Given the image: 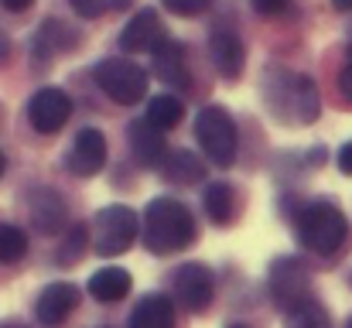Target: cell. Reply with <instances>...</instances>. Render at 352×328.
Here are the masks:
<instances>
[{"instance_id":"cell-17","label":"cell","mask_w":352,"mask_h":328,"mask_svg":"<svg viewBox=\"0 0 352 328\" xmlns=\"http://www.w3.org/2000/svg\"><path fill=\"white\" fill-rule=\"evenodd\" d=\"M154 72H157V79L161 83H168V86H178V89H185L188 86V65H185V48L178 45V41H164L157 52H154Z\"/></svg>"},{"instance_id":"cell-21","label":"cell","mask_w":352,"mask_h":328,"mask_svg":"<svg viewBox=\"0 0 352 328\" xmlns=\"http://www.w3.org/2000/svg\"><path fill=\"white\" fill-rule=\"evenodd\" d=\"M206 216L212 219L216 226H230L236 219V192L226 185V182H216L206 188Z\"/></svg>"},{"instance_id":"cell-27","label":"cell","mask_w":352,"mask_h":328,"mask_svg":"<svg viewBox=\"0 0 352 328\" xmlns=\"http://www.w3.org/2000/svg\"><path fill=\"white\" fill-rule=\"evenodd\" d=\"M171 14H178V17H195V14H202L212 0H161Z\"/></svg>"},{"instance_id":"cell-33","label":"cell","mask_w":352,"mask_h":328,"mask_svg":"<svg viewBox=\"0 0 352 328\" xmlns=\"http://www.w3.org/2000/svg\"><path fill=\"white\" fill-rule=\"evenodd\" d=\"M336 10H352V0H332Z\"/></svg>"},{"instance_id":"cell-26","label":"cell","mask_w":352,"mask_h":328,"mask_svg":"<svg viewBox=\"0 0 352 328\" xmlns=\"http://www.w3.org/2000/svg\"><path fill=\"white\" fill-rule=\"evenodd\" d=\"M69 3H72V10L79 17H103V14L130 7V0H69Z\"/></svg>"},{"instance_id":"cell-6","label":"cell","mask_w":352,"mask_h":328,"mask_svg":"<svg viewBox=\"0 0 352 328\" xmlns=\"http://www.w3.org/2000/svg\"><path fill=\"white\" fill-rule=\"evenodd\" d=\"M140 236V219L126 206H107L93 219V250L100 256H120Z\"/></svg>"},{"instance_id":"cell-3","label":"cell","mask_w":352,"mask_h":328,"mask_svg":"<svg viewBox=\"0 0 352 328\" xmlns=\"http://www.w3.org/2000/svg\"><path fill=\"white\" fill-rule=\"evenodd\" d=\"M349 236V222L342 216V209L329 199L308 202L298 216V239L305 250L318 253V256H332L346 246Z\"/></svg>"},{"instance_id":"cell-9","label":"cell","mask_w":352,"mask_h":328,"mask_svg":"<svg viewBox=\"0 0 352 328\" xmlns=\"http://www.w3.org/2000/svg\"><path fill=\"white\" fill-rule=\"evenodd\" d=\"M72 116V100L58 86H45L28 100V120L38 133H58Z\"/></svg>"},{"instance_id":"cell-19","label":"cell","mask_w":352,"mask_h":328,"mask_svg":"<svg viewBox=\"0 0 352 328\" xmlns=\"http://www.w3.org/2000/svg\"><path fill=\"white\" fill-rule=\"evenodd\" d=\"M130 284L133 281H130V274L123 267H103V270H96L89 277V294L96 301H103V305H117V301H123L130 294Z\"/></svg>"},{"instance_id":"cell-16","label":"cell","mask_w":352,"mask_h":328,"mask_svg":"<svg viewBox=\"0 0 352 328\" xmlns=\"http://www.w3.org/2000/svg\"><path fill=\"white\" fill-rule=\"evenodd\" d=\"M28 216H31V226L38 232L52 236L65 222V202L52 188H34V192H28Z\"/></svg>"},{"instance_id":"cell-35","label":"cell","mask_w":352,"mask_h":328,"mask_svg":"<svg viewBox=\"0 0 352 328\" xmlns=\"http://www.w3.org/2000/svg\"><path fill=\"white\" fill-rule=\"evenodd\" d=\"M233 328H243V325H233Z\"/></svg>"},{"instance_id":"cell-20","label":"cell","mask_w":352,"mask_h":328,"mask_svg":"<svg viewBox=\"0 0 352 328\" xmlns=\"http://www.w3.org/2000/svg\"><path fill=\"white\" fill-rule=\"evenodd\" d=\"M164 178L175 182V185H195V182H206V168L195 154L188 151H171L164 157Z\"/></svg>"},{"instance_id":"cell-24","label":"cell","mask_w":352,"mask_h":328,"mask_svg":"<svg viewBox=\"0 0 352 328\" xmlns=\"http://www.w3.org/2000/svg\"><path fill=\"white\" fill-rule=\"evenodd\" d=\"M284 328H332V322H329L325 308L311 298V301L298 305L294 311H287V325Z\"/></svg>"},{"instance_id":"cell-5","label":"cell","mask_w":352,"mask_h":328,"mask_svg":"<svg viewBox=\"0 0 352 328\" xmlns=\"http://www.w3.org/2000/svg\"><path fill=\"white\" fill-rule=\"evenodd\" d=\"M93 79H96V86L113 100L120 107H133V103H140L144 96H147V72L137 65V62H130V58H103L100 65H96V72H93Z\"/></svg>"},{"instance_id":"cell-11","label":"cell","mask_w":352,"mask_h":328,"mask_svg":"<svg viewBox=\"0 0 352 328\" xmlns=\"http://www.w3.org/2000/svg\"><path fill=\"white\" fill-rule=\"evenodd\" d=\"M103 164H107V137L93 127L79 130L69 151V171L79 178H93L103 171Z\"/></svg>"},{"instance_id":"cell-18","label":"cell","mask_w":352,"mask_h":328,"mask_svg":"<svg viewBox=\"0 0 352 328\" xmlns=\"http://www.w3.org/2000/svg\"><path fill=\"white\" fill-rule=\"evenodd\" d=\"M130 328H175L171 298H164V294L140 298L137 308H133V315H130Z\"/></svg>"},{"instance_id":"cell-10","label":"cell","mask_w":352,"mask_h":328,"mask_svg":"<svg viewBox=\"0 0 352 328\" xmlns=\"http://www.w3.org/2000/svg\"><path fill=\"white\" fill-rule=\"evenodd\" d=\"M164 41H168V31H164L157 10H151V7H144L140 14H133L126 21V28L120 31V48L130 52V55L133 52H151L154 55Z\"/></svg>"},{"instance_id":"cell-29","label":"cell","mask_w":352,"mask_h":328,"mask_svg":"<svg viewBox=\"0 0 352 328\" xmlns=\"http://www.w3.org/2000/svg\"><path fill=\"white\" fill-rule=\"evenodd\" d=\"M339 89H342L346 103L352 107V45L346 48V62H342V72H339Z\"/></svg>"},{"instance_id":"cell-7","label":"cell","mask_w":352,"mask_h":328,"mask_svg":"<svg viewBox=\"0 0 352 328\" xmlns=\"http://www.w3.org/2000/svg\"><path fill=\"white\" fill-rule=\"evenodd\" d=\"M270 294L284 311H294L298 305L311 301V274L294 256H280L270 267Z\"/></svg>"},{"instance_id":"cell-32","label":"cell","mask_w":352,"mask_h":328,"mask_svg":"<svg viewBox=\"0 0 352 328\" xmlns=\"http://www.w3.org/2000/svg\"><path fill=\"white\" fill-rule=\"evenodd\" d=\"M7 55H10V41H7V38H3V34H0V62H3V58H7Z\"/></svg>"},{"instance_id":"cell-15","label":"cell","mask_w":352,"mask_h":328,"mask_svg":"<svg viewBox=\"0 0 352 328\" xmlns=\"http://www.w3.org/2000/svg\"><path fill=\"white\" fill-rule=\"evenodd\" d=\"M209 55H212L216 72H219L226 83H236V79L243 76V69H246V48H243L239 34L230 31V28L212 31V38H209Z\"/></svg>"},{"instance_id":"cell-30","label":"cell","mask_w":352,"mask_h":328,"mask_svg":"<svg viewBox=\"0 0 352 328\" xmlns=\"http://www.w3.org/2000/svg\"><path fill=\"white\" fill-rule=\"evenodd\" d=\"M336 164H339V171H342V175H352V140L339 147V154H336Z\"/></svg>"},{"instance_id":"cell-13","label":"cell","mask_w":352,"mask_h":328,"mask_svg":"<svg viewBox=\"0 0 352 328\" xmlns=\"http://www.w3.org/2000/svg\"><path fill=\"white\" fill-rule=\"evenodd\" d=\"M126 144H130V154L140 168H161L168 157L164 130H157L151 120H133L126 130Z\"/></svg>"},{"instance_id":"cell-23","label":"cell","mask_w":352,"mask_h":328,"mask_svg":"<svg viewBox=\"0 0 352 328\" xmlns=\"http://www.w3.org/2000/svg\"><path fill=\"white\" fill-rule=\"evenodd\" d=\"M182 116H185V107H182L178 96H157V100H151V107H147V120H151L157 130L178 127Z\"/></svg>"},{"instance_id":"cell-12","label":"cell","mask_w":352,"mask_h":328,"mask_svg":"<svg viewBox=\"0 0 352 328\" xmlns=\"http://www.w3.org/2000/svg\"><path fill=\"white\" fill-rule=\"evenodd\" d=\"M79 308V291L72 284H48L34 301V318L45 328H62Z\"/></svg>"},{"instance_id":"cell-2","label":"cell","mask_w":352,"mask_h":328,"mask_svg":"<svg viewBox=\"0 0 352 328\" xmlns=\"http://www.w3.org/2000/svg\"><path fill=\"white\" fill-rule=\"evenodd\" d=\"M195 243V216L185 202L161 195L151 199L144 209V246L157 256L178 253Z\"/></svg>"},{"instance_id":"cell-8","label":"cell","mask_w":352,"mask_h":328,"mask_svg":"<svg viewBox=\"0 0 352 328\" xmlns=\"http://www.w3.org/2000/svg\"><path fill=\"white\" fill-rule=\"evenodd\" d=\"M212 294H216V277L206 263H182L175 270V298L185 311L199 315L212 305Z\"/></svg>"},{"instance_id":"cell-1","label":"cell","mask_w":352,"mask_h":328,"mask_svg":"<svg viewBox=\"0 0 352 328\" xmlns=\"http://www.w3.org/2000/svg\"><path fill=\"white\" fill-rule=\"evenodd\" d=\"M263 100H267V109L287 127H308V123L318 120V109H322L315 83L301 72H291V69H270L267 72Z\"/></svg>"},{"instance_id":"cell-36","label":"cell","mask_w":352,"mask_h":328,"mask_svg":"<svg viewBox=\"0 0 352 328\" xmlns=\"http://www.w3.org/2000/svg\"><path fill=\"white\" fill-rule=\"evenodd\" d=\"M349 328H352V318H349Z\"/></svg>"},{"instance_id":"cell-25","label":"cell","mask_w":352,"mask_h":328,"mask_svg":"<svg viewBox=\"0 0 352 328\" xmlns=\"http://www.w3.org/2000/svg\"><path fill=\"white\" fill-rule=\"evenodd\" d=\"M24 253H28L24 229H17L10 222H0V263H17Z\"/></svg>"},{"instance_id":"cell-14","label":"cell","mask_w":352,"mask_h":328,"mask_svg":"<svg viewBox=\"0 0 352 328\" xmlns=\"http://www.w3.org/2000/svg\"><path fill=\"white\" fill-rule=\"evenodd\" d=\"M76 45H79V31H76V28H69V24H62V21H45L41 31L34 34L31 62H34V65H48L52 58L69 55Z\"/></svg>"},{"instance_id":"cell-22","label":"cell","mask_w":352,"mask_h":328,"mask_svg":"<svg viewBox=\"0 0 352 328\" xmlns=\"http://www.w3.org/2000/svg\"><path fill=\"white\" fill-rule=\"evenodd\" d=\"M89 236H93V232H89V226H82V222H79V226H72V229H69V236L62 239L58 253H55V263H58V267H76V263L82 260V253L89 250Z\"/></svg>"},{"instance_id":"cell-34","label":"cell","mask_w":352,"mask_h":328,"mask_svg":"<svg viewBox=\"0 0 352 328\" xmlns=\"http://www.w3.org/2000/svg\"><path fill=\"white\" fill-rule=\"evenodd\" d=\"M3 168H7V161H3V154H0V175H3Z\"/></svg>"},{"instance_id":"cell-28","label":"cell","mask_w":352,"mask_h":328,"mask_svg":"<svg viewBox=\"0 0 352 328\" xmlns=\"http://www.w3.org/2000/svg\"><path fill=\"white\" fill-rule=\"evenodd\" d=\"M250 7L260 14V17H277L291 7V0H250Z\"/></svg>"},{"instance_id":"cell-31","label":"cell","mask_w":352,"mask_h":328,"mask_svg":"<svg viewBox=\"0 0 352 328\" xmlns=\"http://www.w3.org/2000/svg\"><path fill=\"white\" fill-rule=\"evenodd\" d=\"M0 3H3L7 10H14V14H24V10H28L34 0H0Z\"/></svg>"},{"instance_id":"cell-4","label":"cell","mask_w":352,"mask_h":328,"mask_svg":"<svg viewBox=\"0 0 352 328\" xmlns=\"http://www.w3.org/2000/svg\"><path fill=\"white\" fill-rule=\"evenodd\" d=\"M195 140L202 147V154L219 164V168H230L236 161V123L233 116L223 107H202L199 116H195Z\"/></svg>"}]
</instances>
